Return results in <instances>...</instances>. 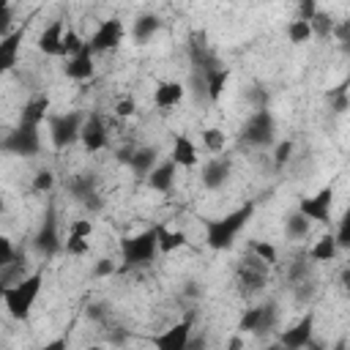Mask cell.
<instances>
[{
	"label": "cell",
	"instance_id": "6da1fadb",
	"mask_svg": "<svg viewBox=\"0 0 350 350\" xmlns=\"http://www.w3.org/2000/svg\"><path fill=\"white\" fill-rule=\"evenodd\" d=\"M254 213V205L252 202H243L238 211L221 216V219H208L205 221V241L211 249H230L235 235L246 227V221L252 219Z\"/></svg>",
	"mask_w": 350,
	"mask_h": 350
},
{
	"label": "cell",
	"instance_id": "7a4b0ae2",
	"mask_svg": "<svg viewBox=\"0 0 350 350\" xmlns=\"http://www.w3.org/2000/svg\"><path fill=\"white\" fill-rule=\"evenodd\" d=\"M41 284H44V273L36 271V273L19 279L16 284L5 287V293H3V304H5V309L11 312V317H16V320H27V314H30V309H33L38 293H41Z\"/></svg>",
	"mask_w": 350,
	"mask_h": 350
},
{
	"label": "cell",
	"instance_id": "3957f363",
	"mask_svg": "<svg viewBox=\"0 0 350 350\" xmlns=\"http://www.w3.org/2000/svg\"><path fill=\"white\" fill-rule=\"evenodd\" d=\"M159 254V241H156V227L139 232V235H131V238H123L120 241V257H123V271L126 268H137V265H148L153 262Z\"/></svg>",
	"mask_w": 350,
	"mask_h": 350
},
{
	"label": "cell",
	"instance_id": "277c9868",
	"mask_svg": "<svg viewBox=\"0 0 350 350\" xmlns=\"http://www.w3.org/2000/svg\"><path fill=\"white\" fill-rule=\"evenodd\" d=\"M0 150L14 153V156H36L41 150V137H38V126H27L19 123L16 129H11L3 139H0Z\"/></svg>",
	"mask_w": 350,
	"mask_h": 350
},
{
	"label": "cell",
	"instance_id": "5b68a950",
	"mask_svg": "<svg viewBox=\"0 0 350 350\" xmlns=\"http://www.w3.org/2000/svg\"><path fill=\"white\" fill-rule=\"evenodd\" d=\"M273 131H276V126H273V115L265 109V107H260L246 123H243V131H241V139L246 142V145H254V148H265V145H271V139H273Z\"/></svg>",
	"mask_w": 350,
	"mask_h": 350
},
{
	"label": "cell",
	"instance_id": "8992f818",
	"mask_svg": "<svg viewBox=\"0 0 350 350\" xmlns=\"http://www.w3.org/2000/svg\"><path fill=\"white\" fill-rule=\"evenodd\" d=\"M82 115L79 112H63V115H52L49 118V137H52V145L57 150L68 148L71 142L79 139V129H82Z\"/></svg>",
	"mask_w": 350,
	"mask_h": 350
},
{
	"label": "cell",
	"instance_id": "52a82bcc",
	"mask_svg": "<svg viewBox=\"0 0 350 350\" xmlns=\"http://www.w3.org/2000/svg\"><path fill=\"white\" fill-rule=\"evenodd\" d=\"M279 320V306L276 304H260V306H252L243 312L241 317V331H249V334H268Z\"/></svg>",
	"mask_w": 350,
	"mask_h": 350
},
{
	"label": "cell",
	"instance_id": "ba28073f",
	"mask_svg": "<svg viewBox=\"0 0 350 350\" xmlns=\"http://www.w3.org/2000/svg\"><path fill=\"white\" fill-rule=\"evenodd\" d=\"M33 246H36V252L38 254H44V257H52V254H57L60 252V235H57V216H55V208L49 205L46 208V213H44V219H41V227H38V232H36V238H33Z\"/></svg>",
	"mask_w": 350,
	"mask_h": 350
},
{
	"label": "cell",
	"instance_id": "9c48e42d",
	"mask_svg": "<svg viewBox=\"0 0 350 350\" xmlns=\"http://www.w3.org/2000/svg\"><path fill=\"white\" fill-rule=\"evenodd\" d=\"M238 282L243 287V293H257L265 287L268 282V265L254 257V254H246L241 262H238Z\"/></svg>",
	"mask_w": 350,
	"mask_h": 350
},
{
	"label": "cell",
	"instance_id": "30bf717a",
	"mask_svg": "<svg viewBox=\"0 0 350 350\" xmlns=\"http://www.w3.org/2000/svg\"><path fill=\"white\" fill-rule=\"evenodd\" d=\"M191 325H194V317L186 314L180 323H175V325H170L167 331L156 334V336H153V347H156V350H186L189 336H191Z\"/></svg>",
	"mask_w": 350,
	"mask_h": 350
},
{
	"label": "cell",
	"instance_id": "8fae6325",
	"mask_svg": "<svg viewBox=\"0 0 350 350\" xmlns=\"http://www.w3.org/2000/svg\"><path fill=\"white\" fill-rule=\"evenodd\" d=\"M331 202H334V189H320L314 197H304L298 202V213L306 216L309 221H331Z\"/></svg>",
	"mask_w": 350,
	"mask_h": 350
},
{
	"label": "cell",
	"instance_id": "7c38bea8",
	"mask_svg": "<svg viewBox=\"0 0 350 350\" xmlns=\"http://www.w3.org/2000/svg\"><path fill=\"white\" fill-rule=\"evenodd\" d=\"M120 41H123V22H120V19H107V22H101V25L96 27V33L90 36L88 46H90V52L96 55V52L115 49Z\"/></svg>",
	"mask_w": 350,
	"mask_h": 350
},
{
	"label": "cell",
	"instance_id": "4fadbf2b",
	"mask_svg": "<svg viewBox=\"0 0 350 350\" xmlns=\"http://www.w3.org/2000/svg\"><path fill=\"white\" fill-rule=\"evenodd\" d=\"M189 57H191L194 74H202L208 68H219L221 66V60L216 57V52L205 44V36L202 33H191V38H189Z\"/></svg>",
	"mask_w": 350,
	"mask_h": 350
},
{
	"label": "cell",
	"instance_id": "5bb4252c",
	"mask_svg": "<svg viewBox=\"0 0 350 350\" xmlns=\"http://www.w3.org/2000/svg\"><path fill=\"white\" fill-rule=\"evenodd\" d=\"M79 139L88 150H101L107 148V126L101 120L98 112H90L85 120H82V129H79Z\"/></svg>",
	"mask_w": 350,
	"mask_h": 350
},
{
	"label": "cell",
	"instance_id": "9a60e30c",
	"mask_svg": "<svg viewBox=\"0 0 350 350\" xmlns=\"http://www.w3.org/2000/svg\"><path fill=\"white\" fill-rule=\"evenodd\" d=\"M312 331H314V314L309 312L306 317H301L293 328L282 331V347H290V350H304L312 345Z\"/></svg>",
	"mask_w": 350,
	"mask_h": 350
},
{
	"label": "cell",
	"instance_id": "2e32d148",
	"mask_svg": "<svg viewBox=\"0 0 350 350\" xmlns=\"http://www.w3.org/2000/svg\"><path fill=\"white\" fill-rule=\"evenodd\" d=\"M66 186H68V191H71L82 205H88L90 211L101 208V200H98V191H96V180H93V175H90V172L74 175Z\"/></svg>",
	"mask_w": 350,
	"mask_h": 350
},
{
	"label": "cell",
	"instance_id": "e0dca14e",
	"mask_svg": "<svg viewBox=\"0 0 350 350\" xmlns=\"http://www.w3.org/2000/svg\"><path fill=\"white\" fill-rule=\"evenodd\" d=\"M22 41H25V27H14L5 38H0V74L11 71L16 66Z\"/></svg>",
	"mask_w": 350,
	"mask_h": 350
},
{
	"label": "cell",
	"instance_id": "ac0fdd59",
	"mask_svg": "<svg viewBox=\"0 0 350 350\" xmlns=\"http://www.w3.org/2000/svg\"><path fill=\"white\" fill-rule=\"evenodd\" d=\"M123 161H129V167L134 170V175L148 178L150 170L156 167V148H137V150H123L120 156Z\"/></svg>",
	"mask_w": 350,
	"mask_h": 350
},
{
	"label": "cell",
	"instance_id": "d6986e66",
	"mask_svg": "<svg viewBox=\"0 0 350 350\" xmlns=\"http://www.w3.org/2000/svg\"><path fill=\"white\" fill-rule=\"evenodd\" d=\"M230 178V159L227 156H213L205 167H202V183L205 189H219L224 186Z\"/></svg>",
	"mask_w": 350,
	"mask_h": 350
},
{
	"label": "cell",
	"instance_id": "ffe728a7",
	"mask_svg": "<svg viewBox=\"0 0 350 350\" xmlns=\"http://www.w3.org/2000/svg\"><path fill=\"white\" fill-rule=\"evenodd\" d=\"M202 79V88H205V98L208 101H219V96L224 93V85H227V68L219 66V68H208L202 74H197Z\"/></svg>",
	"mask_w": 350,
	"mask_h": 350
},
{
	"label": "cell",
	"instance_id": "44dd1931",
	"mask_svg": "<svg viewBox=\"0 0 350 350\" xmlns=\"http://www.w3.org/2000/svg\"><path fill=\"white\" fill-rule=\"evenodd\" d=\"M90 74H93V52H90L88 41H85V46L66 63V77H71V79H88Z\"/></svg>",
	"mask_w": 350,
	"mask_h": 350
},
{
	"label": "cell",
	"instance_id": "7402d4cb",
	"mask_svg": "<svg viewBox=\"0 0 350 350\" xmlns=\"http://www.w3.org/2000/svg\"><path fill=\"white\" fill-rule=\"evenodd\" d=\"M170 161H172L175 167H191V164H197V148H194V142H191L186 134H178V137H175Z\"/></svg>",
	"mask_w": 350,
	"mask_h": 350
},
{
	"label": "cell",
	"instance_id": "603a6c76",
	"mask_svg": "<svg viewBox=\"0 0 350 350\" xmlns=\"http://www.w3.org/2000/svg\"><path fill=\"white\" fill-rule=\"evenodd\" d=\"M63 22L60 19H55V22H49L46 27H44V33L38 36V49L44 52V55H60V38H63Z\"/></svg>",
	"mask_w": 350,
	"mask_h": 350
},
{
	"label": "cell",
	"instance_id": "cb8c5ba5",
	"mask_svg": "<svg viewBox=\"0 0 350 350\" xmlns=\"http://www.w3.org/2000/svg\"><path fill=\"white\" fill-rule=\"evenodd\" d=\"M180 98H183V85L180 82H159V88L153 90V104L159 109L175 107Z\"/></svg>",
	"mask_w": 350,
	"mask_h": 350
},
{
	"label": "cell",
	"instance_id": "d4e9b609",
	"mask_svg": "<svg viewBox=\"0 0 350 350\" xmlns=\"http://www.w3.org/2000/svg\"><path fill=\"white\" fill-rule=\"evenodd\" d=\"M172 180H175V164H172V161L156 164V167L150 170V175H148V186H150L153 191H170Z\"/></svg>",
	"mask_w": 350,
	"mask_h": 350
},
{
	"label": "cell",
	"instance_id": "484cf974",
	"mask_svg": "<svg viewBox=\"0 0 350 350\" xmlns=\"http://www.w3.org/2000/svg\"><path fill=\"white\" fill-rule=\"evenodd\" d=\"M46 109H49V98H46V96H36L33 101L25 104V109H22V120H19V123L41 126V120L46 118Z\"/></svg>",
	"mask_w": 350,
	"mask_h": 350
},
{
	"label": "cell",
	"instance_id": "4316f807",
	"mask_svg": "<svg viewBox=\"0 0 350 350\" xmlns=\"http://www.w3.org/2000/svg\"><path fill=\"white\" fill-rule=\"evenodd\" d=\"M156 241H159V252H172V249L186 246V235L178 232V230L172 232L164 224H156Z\"/></svg>",
	"mask_w": 350,
	"mask_h": 350
},
{
	"label": "cell",
	"instance_id": "83f0119b",
	"mask_svg": "<svg viewBox=\"0 0 350 350\" xmlns=\"http://www.w3.org/2000/svg\"><path fill=\"white\" fill-rule=\"evenodd\" d=\"M336 241H334V235H323L312 249H309V260H317V262H328V260H334L336 257Z\"/></svg>",
	"mask_w": 350,
	"mask_h": 350
},
{
	"label": "cell",
	"instance_id": "f1b7e54d",
	"mask_svg": "<svg viewBox=\"0 0 350 350\" xmlns=\"http://www.w3.org/2000/svg\"><path fill=\"white\" fill-rule=\"evenodd\" d=\"M309 230H312L309 219H306V216H301L298 211H295V213H290V216H287V221H284V232H287L293 241L306 238V235H309Z\"/></svg>",
	"mask_w": 350,
	"mask_h": 350
},
{
	"label": "cell",
	"instance_id": "f546056e",
	"mask_svg": "<svg viewBox=\"0 0 350 350\" xmlns=\"http://www.w3.org/2000/svg\"><path fill=\"white\" fill-rule=\"evenodd\" d=\"M161 27V22H159V16H153V14H145V16H139L137 22H134V38L137 41H148V38H153V33Z\"/></svg>",
	"mask_w": 350,
	"mask_h": 350
},
{
	"label": "cell",
	"instance_id": "4dcf8cb0",
	"mask_svg": "<svg viewBox=\"0 0 350 350\" xmlns=\"http://www.w3.org/2000/svg\"><path fill=\"white\" fill-rule=\"evenodd\" d=\"M309 27H312V36H320V38H328L331 33H334V27H336V22L328 16V14H323V11H317L312 19H309Z\"/></svg>",
	"mask_w": 350,
	"mask_h": 350
},
{
	"label": "cell",
	"instance_id": "1f68e13d",
	"mask_svg": "<svg viewBox=\"0 0 350 350\" xmlns=\"http://www.w3.org/2000/svg\"><path fill=\"white\" fill-rule=\"evenodd\" d=\"M287 36H290V41H293V44H306V41L312 38V27H309V22L295 19V22H290Z\"/></svg>",
	"mask_w": 350,
	"mask_h": 350
},
{
	"label": "cell",
	"instance_id": "d6a6232c",
	"mask_svg": "<svg viewBox=\"0 0 350 350\" xmlns=\"http://www.w3.org/2000/svg\"><path fill=\"white\" fill-rule=\"evenodd\" d=\"M85 46V41L74 33V30H66L63 33V38H60V55H68V57H74L79 49Z\"/></svg>",
	"mask_w": 350,
	"mask_h": 350
},
{
	"label": "cell",
	"instance_id": "836d02e7",
	"mask_svg": "<svg viewBox=\"0 0 350 350\" xmlns=\"http://www.w3.org/2000/svg\"><path fill=\"white\" fill-rule=\"evenodd\" d=\"M252 254L260 257L265 265H273L276 262V246L268 243V241H252Z\"/></svg>",
	"mask_w": 350,
	"mask_h": 350
},
{
	"label": "cell",
	"instance_id": "e575fe53",
	"mask_svg": "<svg viewBox=\"0 0 350 350\" xmlns=\"http://www.w3.org/2000/svg\"><path fill=\"white\" fill-rule=\"evenodd\" d=\"M202 142H205V148L211 153H221L224 150V134L219 129H205L202 131Z\"/></svg>",
	"mask_w": 350,
	"mask_h": 350
},
{
	"label": "cell",
	"instance_id": "d590c367",
	"mask_svg": "<svg viewBox=\"0 0 350 350\" xmlns=\"http://www.w3.org/2000/svg\"><path fill=\"white\" fill-rule=\"evenodd\" d=\"M334 241H336V249H347V246H350V216H347V213L342 216V221H339V227H336Z\"/></svg>",
	"mask_w": 350,
	"mask_h": 350
},
{
	"label": "cell",
	"instance_id": "8d00e7d4",
	"mask_svg": "<svg viewBox=\"0 0 350 350\" xmlns=\"http://www.w3.org/2000/svg\"><path fill=\"white\" fill-rule=\"evenodd\" d=\"M328 98H331V104H334V112H345V109H347V82H342L336 90H331Z\"/></svg>",
	"mask_w": 350,
	"mask_h": 350
},
{
	"label": "cell",
	"instance_id": "74e56055",
	"mask_svg": "<svg viewBox=\"0 0 350 350\" xmlns=\"http://www.w3.org/2000/svg\"><path fill=\"white\" fill-rule=\"evenodd\" d=\"M88 238H77V235H68L66 238V254H74V257H82L88 254Z\"/></svg>",
	"mask_w": 350,
	"mask_h": 350
},
{
	"label": "cell",
	"instance_id": "f35d334b",
	"mask_svg": "<svg viewBox=\"0 0 350 350\" xmlns=\"http://www.w3.org/2000/svg\"><path fill=\"white\" fill-rule=\"evenodd\" d=\"M52 183H55V175H52L49 170L36 172V178H33V189H36V191H49V189H52Z\"/></svg>",
	"mask_w": 350,
	"mask_h": 350
},
{
	"label": "cell",
	"instance_id": "ab89813d",
	"mask_svg": "<svg viewBox=\"0 0 350 350\" xmlns=\"http://www.w3.org/2000/svg\"><path fill=\"white\" fill-rule=\"evenodd\" d=\"M90 232H93V224L88 219H74L68 227V235H77V238H90Z\"/></svg>",
	"mask_w": 350,
	"mask_h": 350
},
{
	"label": "cell",
	"instance_id": "60d3db41",
	"mask_svg": "<svg viewBox=\"0 0 350 350\" xmlns=\"http://www.w3.org/2000/svg\"><path fill=\"white\" fill-rule=\"evenodd\" d=\"M11 260H14V243H11L5 235H0V271H3Z\"/></svg>",
	"mask_w": 350,
	"mask_h": 350
},
{
	"label": "cell",
	"instance_id": "b9f144b4",
	"mask_svg": "<svg viewBox=\"0 0 350 350\" xmlns=\"http://www.w3.org/2000/svg\"><path fill=\"white\" fill-rule=\"evenodd\" d=\"M115 112H118V118H131V115L137 112V104H134V98H123V101H118Z\"/></svg>",
	"mask_w": 350,
	"mask_h": 350
},
{
	"label": "cell",
	"instance_id": "7bdbcfd3",
	"mask_svg": "<svg viewBox=\"0 0 350 350\" xmlns=\"http://www.w3.org/2000/svg\"><path fill=\"white\" fill-rule=\"evenodd\" d=\"M290 153H293V142H290V139L279 142V145H276V167H282V164L290 159Z\"/></svg>",
	"mask_w": 350,
	"mask_h": 350
},
{
	"label": "cell",
	"instance_id": "ee69618b",
	"mask_svg": "<svg viewBox=\"0 0 350 350\" xmlns=\"http://www.w3.org/2000/svg\"><path fill=\"white\" fill-rule=\"evenodd\" d=\"M298 11H301V16L298 19H304V22H309L314 14H317V5H314V0H304L301 5H298Z\"/></svg>",
	"mask_w": 350,
	"mask_h": 350
},
{
	"label": "cell",
	"instance_id": "f6af8a7d",
	"mask_svg": "<svg viewBox=\"0 0 350 350\" xmlns=\"http://www.w3.org/2000/svg\"><path fill=\"white\" fill-rule=\"evenodd\" d=\"M186 350H208V336H205V334L189 336V345H186Z\"/></svg>",
	"mask_w": 350,
	"mask_h": 350
},
{
	"label": "cell",
	"instance_id": "bcb514c9",
	"mask_svg": "<svg viewBox=\"0 0 350 350\" xmlns=\"http://www.w3.org/2000/svg\"><path fill=\"white\" fill-rule=\"evenodd\" d=\"M85 314H88L90 320H104V317H107V309H104L101 304H90V306L85 309Z\"/></svg>",
	"mask_w": 350,
	"mask_h": 350
},
{
	"label": "cell",
	"instance_id": "7dc6e473",
	"mask_svg": "<svg viewBox=\"0 0 350 350\" xmlns=\"http://www.w3.org/2000/svg\"><path fill=\"white\" fill-rule=\"evenodd\" d=\"M11 33V8H5L0 14V38H5Z\"/></svg>",
	"mask_w": 350,
	"mask_h": 350
},
{
	"label": "cell",
	"instance_id": "c3c4849f",
	"mask_svg": "<svg viewBox=\"0 0 350 350\" xmlns=\"http://www.w3.org/2000/svg\"><path fill=\"white\" fill-rule=\"evenodd\" d=\"M107 273H115V262L112 260H98L96 262V276H107Z\"/></svg>",
	"mask_w": 350,
	"mask_h": 350
},
{
	"label": "cell",
	"instance_id": "681fc988",
	"mask_svg": "<svg viewBox=\"0 0 350 350\" xmlns=\"http://www.w3.org/2000/svg\"><path fill=\"white\" fill-rule=\"evenodd\" d=\"M36 350H68V339L60 336V339H55V342H49V345H41V347H36Z\"/></svg>",
	"mask_w": 350,
	"mask_h": 350
},
{
	"label": "cell",
	"instance_id": "f907efd6",
	"mask_svg": "<svg viewBox=\"0 0 350 350\" xmlns=\"http://www.w3.org/2000/svg\"><path fill=\"white\" fill-rule=\"evenodd\" d=\"M123 339H126V331H120V328H112V331H109V342L118 345V342H123Z\"/></svg>",
	"mask_w": 350,
	"mask_h": 350
},
{
	"label": "cell",
	"instance_id": "816d5d0a",
	"mask_svg": "<svg viewBox=\"0 0 350 350\" xmlns=\"http://www.w3.org/2000/svg\"><path fill=\"white\" fill-rule=\"evenodd\" d=\"M241 347H243L241 336H232V339H230V350H241Z\"/></svg>",
	"mask_w": 350,
	"mask_h": 350
},
{
	"label": "cell",
	"instance_id": "f5cc1de1",
	"mask_svg": "<svg viewBox=\"0 0 350 350\" xmlns=\"http://www.w3.org/2000/svg\"><path fill=\"white\" fill-rule=\"evenodd\" d=\"M334 350H345V339H339V342H336V347H334Z\"/></svg>",
	"mask_w": 350,
	"mask_h": 350
},
{
	"label": "cell",
	"instance_id": "db71d44e",
	"mask_svg": "<svg viewBox=\"0 0 350 350\" xmlns=\"http://www.w3.org/2000/svg\"><path fill=\"white\" fill-rule=\"evenodd\" d=\"M5 8H8V3H5V0H0V14H3Z\"/></svg>",
	"mask_w": 350,
	"mask_h": 350
},
{
	"label": "cell",
	"instance_id": "11a10c76",
	"mask_svg": "<svg viewBox=\"0 0 350 350\" xmlns=\"http://www.w3.org/2000/svg\"><path fill=\"white\" fill-rule=\"evenodd\" d=\"M5 211V202H3V194H0V213Z\"/></svg>",
	"mask_w": 350,
	"mask_h": 350
},
{
	"label": "cell",
	"instance_id": "9f6ffc18",
	"mask_svg": "<svg viewBox=\"0 0 350 350\" xmlns=\"http://www.w3.org/2000/svg\"><path fill=\"white\" fill-rule=\"evenodd\" d=\"M309 350H323V347H320V345H314V342H312V345H309Z\"/></svg>",
	"mask_w": 350,
	"mask_h": 350
},
{
	"label": "cell",
	"instance_id": "6f0895ef",
	"mask_svg": "<svg viewBox=\"0 0 350 350\" xmlns=\"http://www.w3.org/2000/svg\"><path fill=\"white\" fill-rule=\"evenodd\" d=\"M3 293H5V284L0 282V301H3Z\"/></svg>",
	"mask_w": 350,
	"mask_h": 350
},
{
	"label": "cell",
	"instance_id": "680465c9",
	"mask_svg": "<svg viewBox=\"0 0 350 350\" xmlns=\"http://www.w3.org/2000/svg\"><path fill=\"white\" fill-rule=\"evenodd\" d=\"M273 350H290V347H282V345H279V347H273Z\"/></svg>",
	"mask_w": 350,
	"mask_h": 350
},
{
	"label": "cell",
	"instance_id": "91938a15",
	"mask_svg": "<svg viewBox=\"0 0 350 350\" xmlns=\"http://www.w3.org/2000/svg\"><path fill=\"white\" fill-rule=\"evenodd\" d=\"M90 350H104V347H90Z\"/></svg>",
	"mask_w": 350,
	"mask_h": 350
},
{
	"label": "cell",
	"instance_id": "94428289",
	"mask_svg": "<svg viewBox=\"0 0 350 350\" xmlns=\"http://www.w3.org/2000/svg\"><path fill=\"white\" fill-rule=\"evenodd\" d=\"M273 347H276V345H273ZM273 347H265V350H273Z\"/></svg>",
	"mask_w": 350,
	"mask_h": 350
}]
</instances>
